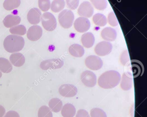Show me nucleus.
I'll list each match as a JSON object with an SVG mask.
<instances>
[{"label":"nucleus","mask_w":147,"mask_h":117,"mask_svg":"<svg viewBox=\"0 0 147 117\" xmlns=\"http://www.w3.org/2000/svg\"><path fill=\"white\" fill-rule=\"evenodd\" d=\"M5 113H6V110L4 108L0 105V117H3Z\"/></svg>","instance_id":"nucleus-36"},{"label":"nucleus","mask_w":147,"mask_h":117,"mask_svg":"<svg viewBox=\"0 0 147 117\" xmlns=\"http://www.w3.org/2000/svg\"><path fill=\"white\" fill-rule=\"evenodd\" d=\"M59 91L60 95L64 97H72L77 94L78 90L74 85L66 84L60 86Z\"/></svg>","instance_id":"nucleus-11"},{"label":"nucleus","mask_w":147,"mask_h":117,"mask_svg":"<svg viewBox=\"0 0 147 117\" xmlns=\"http://www.w3.org/2000/svg\"><path fill=\"white\" fill-rule=\"evenodd\" d=\"M21 18L14 15H8L3 20V23L6 28H12L19 24L21 22Z\"/></svg>","instance_id":"nucleus-15"},{"label":"nucleus","mask_w":147,"mask_h":117,"mask_svg":"<svg viewBox=\"0 0 147 117\" xmlns=\"http://www.w3.org/2000/svg\"><path fill=\"white\" fill-rule=\"evenodd\" d=\"M2 76V73H1V72H0V78H1Z\"/></svg>","instance_id":"nucleus-37"},{"label":"nucleus","mask_w":147,"mask_h":117,"mask_svg":"<svg viewBox=\"0 0 147 117\" xmlns=\"http://www.w3.org/2000/svg\"><path fill=\"white\" fill-rule=\"evenodd\" d=\"M9 59L12 65L16 67H21L25 62L24 56L19 53H16L11 54L10 56Z\"/></svg>","instance_id":"nucleus-17"},{"label":"nucleus","mask_w":147,"mask_h":117,"mask_svg":"<svg viewBox=\"0 0 147 117\" xmlns=\"http://www.w3.org/2000/svg\"><path fill=\"white\" fill-rule=\"evenodd\" d=\"M42 30L38 25H34L29 28L27 32V37L29 40L36 41L39 40L42 36Z\"/></svg>","instance_id":"nucleus-12"},{"label":"nucleus","mask_w":147,"mask_h":117,"mask_svg":"<svg viewBox=\"0 0 147 117\" xmlns=\"http://www.w3.org/2000/svg\"><path fill=\"white\" fill-rule=\"evenodd\" d=\"M38 7L42 11H47L50 9V0H38Z\"/></svg>","instance_id":"nucleus-30"},{"label":"nucleus","mask_w":147,"mask_h":117,"mask_svg":"<svg viewBox=\"0 0 147 117\" xmlns=\"http://www.w3.org/2000/svg\"><path fill=\"white\" fill-rule=\"evenodd\" d=\"M80 79L82 83L87 87H94L96 84V76L94 73L90 70L83 72Z\"/></svg>","instance_id":"nucleus-7"},{"label":"nucleus","mask_w":147,"mask_h":117,"mask_svg":"<svg viewBox=\"0 0 147 117\" xmlns=\"http://www.w3.org/2000/svg\"><path fill=\"white\" fill-rule=\"evenodd\" d=\"M76 114V108L71 104H65L61 109V114L63 117H74Z\"/></svg>","instance_id":"nucleus-20"},{"label":"nucleus","mask_w":147,"mask_h":117,"mask_svg":"<svg viewBox=\"0 0 147 117\" xmlns=\"http://www.w3.org/2000/svg\"><path fill=\"white\" fill-rule=\"evenodd\" d=\"M101 37L106 41L113 42L116 40L117 37V33L115 29L110 27H107L101 31Z\"/></svg>","instance_id":"nucleus-14"},{"label":"nucleus","mask_w":147,"mask_h":117,"mask_svg":"<svg viewBox=\"0 0 147 117\" xmlns=\"http://www.w3.org/2000/svg\"><path fill=\"white\" fill-rule=\"evenodd\" d=\"M76 117H90L89 114H88V112L84 110V109H80L77 112Z\"/></svg>","instance_id":"nucleus-34"},{"label":"nucleus","mask_w":147,"mask_h":117,"mask_svg":"<svg viewBox=\"0 0 147 117\" xmlns=\"http://www.w3.org/2000/svg\"><path fill=\"white\" fill-rule=\"evenodd\" d=\"M58 19L61 27L65 29H68L72 26L75 19V16L71 10L65 9L59 14Z\"/></svg>","instance_id":"nucleus-3"},{"label":"nucleus","mask_w":147,"mask_h":117,"mask_svg":"<svg viewBox=\"0 0 147 117\" xmlns=\"http://www.w3.org/2000/svg\"><path fill=\"white\" fill-rule=\"evenodd\" d=\"M93 6L100 11L105 10L107 7V0H90Z\"/></svg>","instance_id":"nucleus-27"},{"label":"nucleus","mask_w":147,"mask_h":117,"mask_svg":"<svg viewBox=\"0 0 147 117\" xmlns=\"http://www.w3.org/2000/svg\"><path fill=\"white\" fill-rule=\"evenodd\" d=\"M24 38L16 35H10L7 36L3 42L5 49L11 53L20 51L24 48Z\"/></svg>","instance_id":"nucleus-2"},{"label":"nucleus","mask_w":147,"mask_h":117,"mask_svg":"<svg viewBox=\"0 0 147 117\" xmlns=\"http://www.w3.org/2000/svg\"><path fill=\"white\" fill-rule=\"evenodd\" d=\"M94 24L99 27H104L107 24V18L102 14H96L93 17Z\"/></svg>","instance_id":"nucleus-23"},{"label":"nucleus","mask_w":147,"mask_h":117,"mask_svg":"<svg viewBox=\"0 0 147 117\" xmlns=\"http://www.w3.org/2000/svg\"><path fill=\"white\" fill-rule=\"evenodd\" d=\"M94 9L90 2H83L78 9V14L80 16L86 18H90L94 14Z\"/></svg>","instance_id":"nucleus-9"},{"label":"nucleus","mask_w":147,"mask_h":117,"mask_svg":"<svg viewBox=\"0 0 147 117\" xmlns=\"http://www.w3.org/2000/svg\"><path fill=\"white\" fill-rule=\"evenodd\" d=\"M42 24L45 30L53 31L57 27V21L54 15L49 12L44 13L41 18Z\"/></svg>","instance_id":"nucleus-4"},{"label":"nucleus","mask_w":147,"mask_h":117,"mask_svg":"<svg viewBox=\"0 0 147 117\" xmlns=\"http://www.w3.org/2000/svg\"><path fill=\"white\" fill-rule=\"evenodd\" d=\"M38 117H53L52 113L47 106H42L38 110Z\"/></svg>","instance_id":"nucleus-28"},{"label":"nucleus","mask_w":147,"mask_h":117,"mask_svg":"<svg viewBox=\"0 0 147 117\" xmlns=\"http://www.w3.org/2000/svg\"><path fill=\"white\" fill-rule=\"evenodd\" d=\"M65 6V2L64 0H54L50 7L52 11L57 13L63 10Z\"/></svg>","instance_id":"nucleus-24"},{"label":"nucleus","mask_w":147,"mask_h":117,"mask_svg":"<svg viewBox=\"0 0 147 117\" xmlns=\"http://www.w3.org/2000/svg\"><path fill=\"white\" fill-rule=\"evenodd\" d=\"M42 13L38 8H32L29 10L27 15L28 21L31 24L36 25L40 22Z\"/></svg>","instance_id":"nucleus-13"},{"label":"nucleus","mask_w":147,"mask_h":117,"mask_svg":"<svg viewBox=\"0 0 147 117\" xmlns=\"http://www.w3.org/2000/svg\"><path fill=\"white\" fill-rule=\"evenodd\" d=\"M129 61H130V57H129V53L128 50L126 49L121 53L120 56V62L123 66H126Z\"/></svg>","instance_id":"nucleus-32"},{"label":"nucleus","mask_w":147,"mask_h":117,"mask_svg":"<svg viewBox=\"0 0 147 117\" xmlns=\"http://www.w3.org/2000/svg\"><path fill=\"white\" fill-rule=\"evenodd\" d=\"M113 45L109 42L104 41L99 43L95 48V51L96 55L100 56H105L111 52Z\"/></svg>","instance_id":"nucleus-8"},{"label":"nucleus","mask_w":147,"mask_h":117,"mask_svg":"<svg viewBox=\"0 0 147 117\" xmlns=\"http://www.w3.org/2000/svg\"><path fill=\"white\" fill-rule=\"evenodd\" d=\"M121 76L119 73L116 70L107 71L101 74L98 79L99 86L104 89H111L119 84Z\"/></svg>","instance_id":"nucleus-1"},{"label":"nucleus","mask_w":147,"mask_h":117,"mask_svg":"<svg viewBox=\"0 0 147 117\" xmlns=\"http://www.w3.org/2000/svg\"><path fill=\"white\" fill-rule=\"evenodd\" d=\"M12 66L8 60L0 58V71L4 73L11 72L12 70Z\"/></svg>","instance_id":"nucleus-22"},{"label":"nucleus","mask_w":147,"mask_h":117,"mask_svg":"<svg viewBox=\"0 0 147 117\" xmlns=\"http://www.w3.org/2000/svg\"><path fill=\"white\" fill-rule=\"evenodd\" d=\"M80 0H66L67 7L72 10L77 9L79 5Z\"/></svg>","instance_id":"nucleus-33"},{"label":"nucleus","mask_w":147,"mask_h":117,"mask_svg":"<svg viewBox=\"0 0 147 117\" xmlns=\"http://www.w3.org/2000/svg\"><path fill=\"white\" fill-rule=\"evenodd\" d=\"M74 28L77 32L83 33L87 32L90 27V22L87 18L79 17L75 20Z\"/></svg>","instance_id":"nucleus-10"},{"label":"nucleus","mask_w":147,"mask_h":117,"mask_svg":"<svg viewBox=\"0 0 147 117\" xmlns=\"http://www.w3.org/2000/svg\"><path fill=\"white\" fill-rule=\"evenodd\" d=\"M91 117H107L105 112L99 108H93L90 112Z\"/></svg>","instance_id":"nucleus-29"},{"label":"nucleus","mask_w":147,"mask_h":117,"mask_svg":"<svg viewBox=\"0 0 147 117\" xmlns=\"http://www.w3.org/2000/svg\"><path fill=\"white\" fill-rule=\"evenodd\" d=\"M107 21H108V24L113 27H116L119 24L117 18L113 11H111L109 14Z\"/></svg>","instance_id":"nucleus-31"},{"label":"nucleus","mask_w":147,"mask_h":117,"mask_svg":"<svg viewBox=\"0 0 147 117\" xmlns=\"http://www.w3.org/2000/svg\"><path fill=\"white\" fill-rule=\"evenodd\" d=\"M69 54L74 57L80 58L85 54V50L82 46L79 44H73L69 49Z\"/></svg>","instance_id":"nucleus-19"},{"label":"nucleus","mask_w":147,"mask_h":117,"mask_svg":"<svg viewBox=\"0 0 147 117\" xmlns=\"http://www.w3.org/2000/svg\"><path fill=\"white\" fill-rule=\"evenodd\" d=\"M81 41L84 47L86 48H92L95 43V37L92 32H86L82 35Z\"/></svg>","instance_id":"nucleus-18"},{"label":"nucleus","mask_w":147,"mask_h":117,"mask_svg":"<svg viewBox=\"0 0 147 117\" xmlns=\"http://www.w3.org/2000/svg\"><path fill=\"white\" fill-rule=\"evenodd\" d=\"M86 66L90 69L97 70L102 68L103 62L101 58L96 55H90L85 60Z\"/></svg>","instance_id":"nucleus-6"},{"label":"nucleus","mask_w":147,"mask_h":117,"mask_svg":"<svg viewBox=\"0 0 147 117\" xmlns=\"http://www.w3.org/2000/svg\"><path fill=\"white\" fill-rule=\"evenodd\" d=\"M4 117H20L18 113L15 111H9L7 112Z\"/></svg>","instance_id":"nucleus-35"},{"label":"nucleus","mask_w":147,"mask_h":117,"mask_svg":"<svg viewBox=\"0 0 147 117\" xmlns=\"http://www.w3.org/2000/svg\"><path fill=\"white\" fill-rule=\"evenodd\" d=\"M64 62L60 59H52L44 60L41 62L40 67L42 70L58 69L61 68L64 65Z\"/></svg>","instance_id":"nucleus-5"},{"label":"nucleus","mask_w":147,"mask_h":117,"mask_svg":"<svg viewBox=\"0 0 147 117\" xmlns=\"http://www.w3.org/2000/svg\"><path fill=\"white\" fill-rule=\"evenodd\" d=\"M133 84V79L131 74L125 72L122 76L121 87L124 91H128L131 89Z\"/></svg>","instance_id":"nucleus-16"},{"label":"nucleus","mask_w":147,"mask_h":117,"mask_svg":"<svg viewBox=\"0 0 147 117\" xmlns=\"http://www.w3.org/2000/svg\"><path fill=\"white\" fill-rule=\"evenodd\" d=\"M49 106L53 112L58 113L61 110L63 106L62 101L58 98H52L49 101Z\"/></svg>","instance_id":"nucleus-21"},{"label":"nucleus","mask_w":147,"mask_h":117,"mask_svg":"<svg viewBox=\"0 0 147 117\" xmlns=\"http://www.w3.org/2000/svg\"><path fill=\"white\" fill-rule=\"evenodd\" d=\"M21 2V0H5L4 8L7 11L14 10L20 6Z\"/></svg>","instance_id":"nucleus-25"},{"label":"nucleus","mask_w":147,"mask_h":117,"mask_svg":"<svg viewBox=\"0 0 147 117\" xmlns=\"http://www.w3.org/2000/svg\"><path fill=\"white\" fill-rule=\"evenodd\" d=\"M10 32L12 34L24 35L27 32L26 27L23 25H18V26L12 27L10 29Z\"/></svg>","instance_id":"nucleus-26"}]
</instances>
